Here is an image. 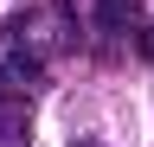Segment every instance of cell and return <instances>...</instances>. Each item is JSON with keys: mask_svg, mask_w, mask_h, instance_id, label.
Instances as JSON below:
<instances>
[{"mask_svg": "<svg viewBox=\"0 0 154 147\" xmlns=\"http://www.w3.org/2000/svg\"><path fill=\"white\" fill-rule=\"evenodd\" d=\"M141 32H148V39H141V45H148V58H154V26H141Z\"/></svg>", "mask_w": 154, "mask_h": 147, "instance_id": "3957f363", "label": "cell"}, {"mask_svg": "<svg viewBox=\"0 0 154 147\" xmlns=\"http://www.w3.org/2000/svg\"><path fill=\"white\" fill-rule=\"evenodd\" d=\"M77 147H103V141H77Z\"/></svg>", "mask_w": 154, "mask_h": 147, "instance_id": "277c9868", "label": "cell"}, {"mask_svg": "<svg viewBox=\"0 0 154 147\" xmlns=\"http://www.w3.org/2000/svg\"><path fill=\"white\" fill-rule=\"evenodd\" d=\"M96 26L103 32H141V7L135 0H96Z\"/></svg>", "mask_w": 154, "mask_h": 147, "instance_id": "7a4b0ae2", "label": "cell"}, {"mask_svg": "<svg viewBox=\"0 0 154 147\" xmlns=\"http://www.w3.org/2000/svg\"><path fill=\"white\" fill-rule=\"evenodd\" d=\"M38 77H45V64L32 58V51H7L0 58V102H32V90H38Z\"/></svg>", "mask_w": 154, "mask_h": 147, "instance_id": "6da1fadb", "label": "cell"}]
</instances>
